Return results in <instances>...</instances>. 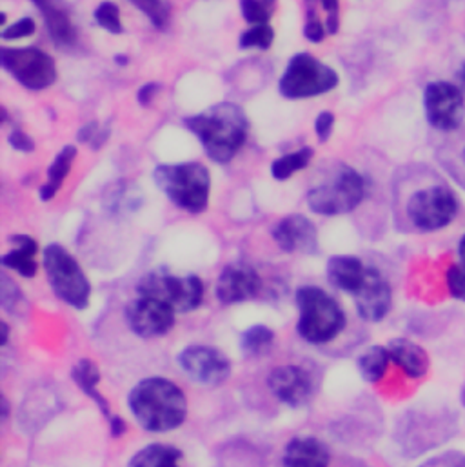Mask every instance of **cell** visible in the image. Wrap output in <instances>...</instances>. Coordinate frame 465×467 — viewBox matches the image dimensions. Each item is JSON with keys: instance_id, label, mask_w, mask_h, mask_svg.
I'll return each instance as SVG.
<instances>
[{"instance_id": "cell-1", "label": "cell", "mask_w": 465, "mask_h": 467, "mask_svg": "<svg viewBox=\"0 0 465 467\" xmlns=\"http://www.w3.org/2000/svg\"><path fill=\"white\" fill-rule=\"evenodd\" d=\"M135 420L150 433H168L181 428L188 417V399L171 380L151 377L140 380L128 397Z\"/></svg>"}, {"instance_id": "cell-2", "label": "cell", "mask_w": 465, "mask_h": 467, "mask_svg": "<svg viewBox=\"0 0 465 467\" xmlns=\"http://www.w3.org/2000/svg\"><path fill=\"white\" fill-rule=\"evenodd\" d=\"M186 126L199 137L215 162L226 164L243 146L249 122L236 104H221L206 113L190 117Z\"/></svg>"}, {"instance_id": "cell-3", "label": "cell", "mask_w": 465, "mask_h": 467, "mask_svg": "<svg viewBox=\"0 0 465 467\" xmlns=\"http://www.w3.org/2000/svg\"><path fill=\"white\" fill-rule=\"evenodd\" d=\"M298 335L315 346L329 344L346 327V313L340 304L316 285H304L296 291Z\"/></svg>"}, {"instance_id": "cell-4", "label": "cell", "mask_w": 465, "mask_h": 467, "mask_svg": "<svg viewBox=\"0 0 465 467\" xmlns=\"http://www.w3.org/2000/svg\"><path fill=\"white\" fill-rule=\"evenodd\" d=\"M155 181L179 208L195 215L206 212L212 192V177L206 166L199 162L160 166L155 170Z\"/></svg>"}, {"instance_id": "cell-5", "label": "cell", "mask_w": 465, "mask_h": 467, "mask_svg": "<svg viewBox=\"0 0 465 467\" xmlns=\"http://www.w3.org/2000/svg\"><path fill=\"white\" fill-rule=\"evenodd\" d=\"M44 271L53 293L75 309L89 306L91 284L77 258L58 244L44 249Z\"/></svg>"}, {"instance_id": "cell-6", "label": "cell", "mask_w": 465, "mask_h": 467, "mask_svg": "<svg viewBox=\"0 0 465 467\" xmlns=\"http://www.w3.org/2000/svg\"><path fill=\"white\" fill-rule=\"evenodd\" d=\"M364 199L366 181L355 170L342 166L329 182L320 184L307 193V206L318 215L335 217L356 210Z\"/></svg>"}, {"instance_id": "cell-7", "label": "cell", "mask_w": 465, "mask_h": 467, "mask_svg": "<svg viewBox=\"0 0 465 467\" xmlns=\"http://www.w3.org/2000/svg\"><path fill=\"white\" fill-rule=\"evenodd\" d=\"M336 86V71L309 53L294 55L289 60L284 77L280 78V93L287 99L316 97L331 91Z\"/></svg>"}, {"instance_id": "cell-8", "label": "cell", "mask_w": 465, "mask_h": 467, "mask_svg": "<svg viewBox=\"0 0 465 467\" xmlns=\"http://www.w3.org/2000/svg\"><path fill=\"white\" fill-rule=\"evenodd\" d=\"M457 195L446 186H431L413 193L406 212L411 224L420 232H439L448 228L459 215Z\"/></svg>"}, {"instance_id": "cell-9", "label": "cell", "mask_w": 465, "mask_h": 467, "mask_svg": "<svg viewBox=\"0 0 465 467\" xmlns=\"http://www.w3.org/2000/svg\"><path fill=\"white\" fill-rule=\"evenodd\" d=\"M139 293L168 302L179 313L195 311L204 300V284L199 276H173L150 273L139 284Z\"/></svg>"}, {"instance_id": "cell-10", "label": "cell", "mask_w": 465, "mask_h": 467, "mask_svg": "<svg viewBox=\"0 0 465 467\" xmlns=\"http://www.w3.org/2000/svg\"><path fill=\"white\" fill-rule=\"evenodd\" d=\"M0 64L15 80L29 89H46L57 80L55 60L36 47H4L0 51Z\"/></svg>"}, {"instance_id": "cell-11", "label": "cell", "mask_w": 465, "mask_h": 467, "mask_svg": "<svg viewBox=\"0 0 465 467\" xmlns=\"http://www.w3.org/2000/svg\"><path fill=\"white\" fill-rule=\"evenodd\" d=\"M428 122L439 131H455L465 117V95L459 84L431 82L424 91Z\"/></svg>"}, {"instance_id": "cell-12", "label": "cell", "mask_w": 465, "mask_h": 467, "mask_svg": "<svg viewBox=\"0 0 465 467\" xmlns=\"http://www.w3.org/2000/svg\"><path fill=\"white\" fill-rule=\"evenodd\" d=\"M175 309L155 296L140 295L126 307L129 329L140 338H157L170 333L175 326Z\"/></svg>"}, {"instance_id": "cell-13", "label": "cell", "mask_w": 465, "mask_h": 467, "mask_svg": "<svg viewBox=\"0 0 465 467\" xmlns=\"http://www.w3.org/2000/svg\"><path fill=\"white\" fill-rule=\"evenodd\" d=\"M182 371L202 386H221L232 375V360L217 348L190 346L179 355Z\"/></svg>"}, {"instance_id": "cell-14", "label": "cell", "mask_w": 465, "mask_h": 467, "mask_svg": "<svg viewBox=\"0 0 465 467\" xmlns=\"http://www.w3.org/2000/svg\"><path fill=\"white\" fill-rule=\"evenodd\" d=\"M267 386L273 397L289 408H300L307 404L315 391L311 375L300 366L274 368L267 377Z\"/></svg>"}, {"instance_id": "cell-15", "label": "cell", "mask_w": 465, "mask_h": 467, "mask_svg": "<svg viewBox=\"0 0 465 467\" xmlns=\"http://www.w3.org/2000/svg\"><path fill=\"white\" fill-rule=\"evenodd\" d=\"M358 315L367 322H380L388 317L393 304V291L388 278L377 269L367 267V275L360 289L353 295Z\"/></svg>"}, {"instance_id": "cell-16", "label": "cell", "mask_w": 465, "mask_h": 467, "mask_svg": "<svg viewBox=\"0 0 465 467\" xmlns=\"http://www.w3.org/2000/svg\"><path fill=\"white\" fill-rule=\"evenodd\" d=\"M262 289L260 275L245 264L226 265L217 280V298L224 306L254 298Z\"/></svg>"}, {"instance_id": "cell-17", "label": "cell", "mask_w": 465, "mask_h": 467, "mask_svg": "<svg viewBox=\"0 0 465 467\" xmlns=\"http://www.w3.org/2000/svg\"><path fill=\"white\" fill-rule=\"evenodd\" d=\"M273 238L285 253H316L318 232L304 215H289L273 228Z\"/></svg>"}, {"instance_id": "cell-18", "label": "cell", "mask_w": 465, "mask_h": 467, "mask_svg": "<svg viewBox=\"0 0 465 467\" xmlns=\"http://www.w3.org/2000/svg\"><path fill=\"white\" fill-rule=\"evenodd\" d=\"M71 377L73 380L77 382V386L82 389L84 395H88L100 410V413L106 417L108 424H109V430H111V435L113 437H122L128 428H126V422L119 417V415H113L111 410H109V404L106 402L104 395L98 393V384H100V371H98V366L89 360V358H82L75 364L73 371H71Z\"/></svg>"}, {"instance_id": "cell-19", "label": "cell", "mask_w": 465, "mask_h": 467, "mask_svg": "<svg viewBox=\"0 0 465 467\" xmlns=\"http://www.w3.org/2000/svg\"><path fill=\"white\" fill-rule=\"evenodd\" d=\"M331 453L327 446L315 437H296L284 450V467H329Z\"/></svg>"}, {"instance_id": "cell-20", "label": "cell", "mask_w": 465, "mask_h": 467, "mask_svg": "<svg viewBox=\"0 0 465 467\" xmlns=\"http://www.w3.org/2000/svg\"><path fill=\"white\" fill-rule=\"evenodd\" d=\"M367 267L369 265H366L356 256L336 254L327 262V278L335 287L355 295L366 280Z\"/></svg>"}, {"instance_id": "cell-21", "label": "cell", "mask_w": 465, "mask_h": 467, "mask_svg": "<svg viewBox=\"0 0 465 467\" xmlns=\"http://www.w3.org/2000/svg\"><path fill=\"white\" fill-rule=\"evenodd\" d=\"M391 360L411 379H422L428 375L431 360L428 351L408 338H393L388 344Z\"/></svg>"}, {"instance_id": "cell-22", "label": "cell", "mask_w": 465, "mask_h": 467, "mask_svg": "<svg viewBox=\"0 0 465 467\" xmlns=\"http://www.w3.org/2000/svg\"><path fill=\"white\" fill-rule=\"evenodd\" d=\"M11 242L15 244V249H11L2 256L0 260L2 265L11 271H16L24 278H33L38 269V264L35 258L38 251L36 242L27 234H15L11 236Z\"/></svg>"}, {"instance_id": "cell-23", "label": "cell", "mask_w": 465, "mask_h": 467, "mask_svg": "<svg viewBox=\"0 0 465 467\" xmlns=\"http://www.w3.org/2000/svg\"><path fill=\"white\" fill-rule=\"evenodd\" d=\"M42 13L47 31L57 44H73L77 40V29L67 11L57 4V0H31Z\"/></svg>"}, {"instance_id": "cell-24", "label": "cell", "mask_w": 465, "mask_h": 467, "mask_svg": "<svg viewBox=\"0 0 465 467\" xmlns=\"http://www.w3.org/2000/svg\"><path fill=\"white\" fill-rule=\"evenodd\" d=\"M182 451L168 444H150L137 451L128 467H182Z\"/></svg>"}, {"instance_id": "cell-25", "label": "cell", "mask_w": 465, "mask_h": 467, "mask_svg": "<svg viewBox=\"0 0 465 467\" xmlns=\"http://www.w3.org/2000/svg\"><path fill=\"white\" fill-rule=\"evenodd\" d=\"M75 157H77V148H75V146H66V148L57 155L55 162H53L51 168L47 170V181H46V184L40 188V199H42L44 202L51 201V199L57 195V192L60 190L64 179L67 177V173H69V170H71V164H73Z\"/></svg>"}, {"instance_id": "cell-26", "label": "cell", "mask_w": 465, "mask_h": 467, "mask_svg": "<svg viewBox=\"0 0 465 467\" xmlns=\"http://www.w3.org/2000/svg\"><path fill=\"white\" fill-rule=\"evenodd\" d=\"M391 362V355L389 349L384 346H373L367 351H364L358 358V371L362 375V379L369 384H377L384 379V375L388 373Z\"/></svg>"}, {"instance_id": "cell-27", "label": "cell", "mask_w": 465, "mask_h": 467, "mask_svg": "<svg viewBox=\"0 0 465 467\" xmlns=\"http://www.w3.org/2000/svg\"><path fill=\"white\" fill-rule=\"evenodd\" d=\"M274 344V333L267 326H253L240 338V349L245 357H264Z\"/></svg>"}, {"instance_id": "cell-28", "label": "cell", "mask_w": 465, "mask_h": 467, "mask_svg": "<svg viewBox=\"0 0 465 467\" xmlns=\"http://www.w3.org/2000/svg\"><path fill=\"white\" fill-rule=\"evenodd\" d=\"M313 150L311 148H302L294 153H289V155H284L280 159H276L271 166V175L273 179L276 181H285L289 179L291 175H294L296 171L307 168V164L311 162L313 159Z\"/></svg>"}, {"instance_id": "cell-29", "label": "cell", "mask_w": 465, "mask_h": 467, "mask_svg": "<svg viewBox=\"0 0 465 467\" xmlns=\"http://www.w3.org/2000/svg\"><path fill=\"white\" fill-rule=\"evenodd\" d=\"M276 0H240L242 7V16L253 24H269V18L274 11Z\"/></svg>"}, {"instance_id": "cell-30", "label": "cell", "mask_w": 465, "mask_h": 467, "mask_svg": "<svg viewBox=\"0 0 465 467\" xmlns=\"http://www.w3.org/2000/svg\"><path fill=\"white\" fill-rule=\"evenodd\" d=\"M274 38V31L269 24H258L253 26L251 29H247L242 36H240V46L242 47H260V49H267L271 47Z\"/></svg>"}, {"instance_id": "cell-31", "label": "cell", "mask_w": 465, "mask_h": 467, "mask_svg": "<svg viewBox=\"0 0 465 467\" xmlns=\"http://www.w3.org/2000/svg\"><path fill=\"white\" fill-rule=\"evenodd\" d=\"M2 280V287H0V304L7 313H16L22 311L26 307V300L24 295L20 293V289L16 287V284H13V280L7 275L0 276Z\"/></svg>"}, {"instance_id": "cell-32", "label": "cell", "mask_w": 465, "mask_h": 467, "mask_svg": "<svg viewBox=\"0 0 465 467\" xmlns=\"http://www.w3.org/2000/svg\"><path fill=\"white\" fill-rule=\"evenodd\" d=\"M133 2L148 18L155 24V27H166L170 20V9L164 4V0H129Z\"/></svg>"}, {"instance_id": "cell-33", "label": "cell", "mask_w": 465, "mask_h": 467, "mask_svg": "<svg viewBox=\"0 0 465 467\" xmlns=\"http://www.w3.org/2000/svg\"><path fill=\"white\" fill-rule=\"evenodd\" d=\"M95 18L109 33H122L120 11L113 2H102L95 11Z\"/></svg>"}, {"instance_id": "cell-34", "label": "cell", "mask_w": 465, "mask_h": 467, "mask_svg": "<svg viewBox=\"0 0 465 467\" xmlns=\"http://www.w3.org/2000/svg\"><path fill=\"white\" fill-rule=\"evenodd\" d=\"M448 291L455 300L465 302V264H453L446 273Z\"/></svg>"}, {"instance_id": "cell-35", "label": "cell", "mask_w": 465, "mask_h": 467, "mask_svg": "<svg viewBox=\"0 0 465 467\" xmlns=\"http://www.w3.org/2000/svg\"><path fill=\"white\" fill-rule=\"evenodd\" d=\"M36 26H35V20L26 16V18H20L18 22L7 26L5 29H2L0 36L4 40H16V38H26V36H31L35 33Z\"/></svg>"}, {"instance_id": "cell-36", "label": "cell", "mask_w": 465, "mask_h": 467, "mask_svg": "<svg viewBox=\"0 0 465 467\" xmlns=\"http://www.w3.org/2000/svg\"><path fill=\"white\" fill-rule=\"evenodd\" d=\"M420 467H465V453L450 451V453H444L440 457L428 461Z\"/></svg>"}, {"instance_id": "cell-37", "label": "cell", "mask_w": 465, "mask_h": 467, "mask_svg": "<svg viewBox=\"0 0 465 467\" xmlns=\"http://www.w3.org/2000/svg\"><path fill=\"white\" fill-rule=\"evenodd\" d=\"M333 126H335V117L333 113L329 111H324L316 117V122H315V131L320 139V142H327V139L331 137V131H333Z\"/></svg>"}, {"instance_id": "cell-38", "label": "cell", "mask_w": 465, "mask_h": 467, "mask_svg": "<svg viewBox=\"0 0 465 467\" xmlns=\"http://www.w3.org/2000/svg\"><path fill=\"white\" fill-rule=\"evenodd\" d=\"M304 35H305V38L311 40V42H322V40H324L326 27H324V24H322L318 18H315L313 11L309 13V18H307V22H305Z\"/></svg>"}, {"instance_id": "cell-39", "label": "cell", "mask_w": 465, "mask_h": 467, "mask_svg": "<svg viewBox=\"0 0 465 467\" xmlns=\"http://www.w3.org/2000/svg\"><path fill=\"white\" fill-rule=\"evenodd\" d=\"M9 142H11V146L15 148V150H20V151H33V148H35V144H33V140L24 133V131H20V130H15L11 135H9Z\"/></svg>"}, {"instance_id": "cell-40", "label": "cell", "mask_w": 465, "mask_h": 467, "mask_svg": "<svg viewBox=\"0 0 465 467\" xmlns=\"http://www.w3.org/2000/svg\"><path fill=\"white\" fill-rule=\"evenodd\" d=\"M157 91H159V84H155V82L146 84V86L139 91V102H140L142 106H150L151 100H153V97L157 95Z\"/></svg>"}, {"instance_id": "cell-41", "label": "cell", "mask_w": 465, "mask_h": 467, "mask_svg": "<svg viewBox=\"0 0 465 467\" xmlns=\"http://www.w3.org/2000/svg\"><path fill=\"white\" fill-rule=\"evenodd\" d=\"M97 133H98V126L93 122L89 126H84L78 133V140L80 142H95L97 140Z\"/></svg>"}, {"instance_id": "cell-42", "label": "cell", "mask_w": 465, "mask_h": 467, "mask_svg": "<svg viewBox=\"0 0 465 467\" xmlns=\"http://www.w3.org/2000/svg\"><path fill=\"white\" fill-rule=\"evenodd\" d=\"M322 7L327 11V13H336L338 11V5H340V0H320Z\"/></svg>"}, {"instance_id": "cell-43", "label": "cell", "mask_w": 465, "mask_h": 467, "mask_svg": "<svg viewBox=\"0 0 465 467\" xmlns=\"http://www.w3.org/2000/svg\"><path fill=\"white\" fill-rule=\"evenodd\" d=\"M327 31L329 33H336L338 31V16H336V13H329V16H327Z\"/></svg>"}, {"instance_id": "cell-44", "label": "cell", "mask_w": 465, "mask_h": 467, "mask_svg": "<svg viewBox=\"0 0 465 467\" xmlns=\"http://www.w3.org/2000/svg\"><path fill=\"white\" fill-rule=\"evenodd\" d=\"M459 82H460L459 86H460V89L464 91L465 95V64L460 67V71H459Z\"/></svg>"}, {"instance_id": "cell-45", "label": "cell", "mask_w": 465, "mask_h": 467, "mask_svg": "<svg viewBox=\"0 0 465 467\" xmlns=\"http://www.w3.org/2000/svg\"><path fill=\"white\" fill-rule=\"evenodd\" d=\"M459 256H460V262L465 264V234L462 236L460 244H459Z\"/></svg>"}, {"instance_id": "cell-46", "label": "cell", "mask_w": 465, "mask_h": 467, "mask_svg": "<svg viewBox=\"0 0 465 467\" xmlns=\"http://www.w3.org/2000/svg\"><path fill=\"white\" fill-rule=\"evenodd\" d=\"M462 402H464V406H465V386H464V389H462Z\"/></svg>"}, {"instance_id": "cell-47", "label": "cell", "mask_w": 465, "mask_h": 467, "mask_svg": "<svg viewBox=\"0 0 465 467\" xmlns=\"http://www.w3.org/2000/svg\"><path fill=\"white\" fill-rule=\"evenodd\" d=\"M462 161H464V164H465V148H464V151H462Z\"/></svg>"}, {"instance_id": "cell-48", "label": "cell", "mask_w": 465, "mask_h": 467, "mask_svg": "<svg viewBox=\"0 0 465 467\" xmlns=\"http://www.w3.org/2000/svg\"><path fill=\"white\" fill-rule=\"evenodd\" d=\"M307 2H313V0H307Z\"/></svg>"}]
</instances>
